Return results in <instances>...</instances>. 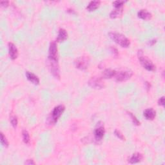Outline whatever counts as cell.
Returning a JSON list of instances; mask_svg holds the SVG:
<instances>
[{"mask_svg":"<svg viewBox=\"0 0 165 165\" xmlns=\"http://www.w3.org/2000/svg\"><path fill=\"white\" fill-rule=\"evenodd\" d=\"M138 58L143 68L148 71H154L156 70V66L154 65L153 62L149 60L146 56H143V53L141 50L138 51Z\"/></svg>","mask_w":165,"mask_h":165,"instance_id":"3957f363","label":"cell"},{"mask_svg":"<svg viewBox=\"0 0 165 165\" xmlns=\"http://www.w3.org/2000/svg\"><path fill=\"white\" fill-rule=\"evenodd\" d=\"M25 164H35V162L34 161V160L33 159H27L25 162Z\"/></svg>","mask_w":165,"mask_h":165,"instance_id":"f1b7e54d","label":"cell"},{"mask_svg":"<svg viewBox=\"0 0 165 165\" xmlns=\"http://www.w3.org/2000/svg\"><path fill=\"white\" fill-rule=\"evenodd\" d=\"M137 16L138 18H139L140 19L143 20H149L152 18V15L150 12H148V10L143 9L138 12Z\"/></svg>","mask_w":165,"mask_h":165,"instance_id":"5bb4252c","label":"cell"},{"mask_svg":"<svg viewBox=\"0 0 165 165\" xmlns=\"http://www.w3.org/2000/svg\"><path fill=\"white\" fill-rule=\"evenodd\" d=\"M126 112H127L128 114H129L130 115V118H131V119H132V121L133 122V123H134L136 126L140 125V121L137 119L136 117L134 114H133V113H132L131 112H129V111H127Z\"/></svg>","mask_w":165,"mask_h":165,"instance_id":"44dd1931","label":"cell"},{"mask_svg":"<svg viewBox=\"0 0 165 165\" xmlns=\"http://www.w3.org/2000/svg\"><path fill=\"white\" fill-rule=\"evenodd\" d=\"M117 72L112 69H105L102 74V77L104 79H110L115 77Z\"/></svg>","mask_w":165,"mask_h":165,"instance_id":"ac0fdd59","label":"cell"},{"mask_svg":"<svg viewBox=\"0 0 165 165\" xmlns=\"http://www.w3.org/2000/svg\"><path fill=\"white\" fill-rule=\"evenodd\" d=\"M110 38L112 40L117 44L120 45L121 47L127 48L130 45V41L126 37L121 33H110Z\"/></svg>","mask_w":165,"mask_h":165,"instance_id":"6da1fadb","label":"cell"},{"mask_svg":"<svg viewBox=\"0 0 165 165\" xmlns=\"http://www.w3.org/2000/svg\"><path fill=\"white\" fill-rule=\"evenodd\" d=\"M158 105L159 106H164V96H163V97H161V98H160L159 99Z\"/></svg>","mask_w":165,"mask_h":165,"instance_id":"484cf974","label":"cell"},{"mask_svg":"<svg viewBox=\"0 0 165 165\" xmlns=\"http://www.w3.org/2000/svg\"><path fill=\"white\" fill-rule=\"evenodd\" d=\"M1 143L3 146H4L5 148H7L9 146V142L7 139L6 137L5 136V135L3 134V133H1Z\"/></svg>","mask_w":165,"mask_h":165,"instance_id":"7402d4cb","label":"cell"},{"mask_svg":"<svg viewBox=\"0 0 165 165\" xmlns=\"http://www.w3.org/2000/svg\"><path fill=\"white\" fill-rule=\"evenodd\" d=\"M68 38V33L66 30L64 29H60L58 33L57 38H56L57 42H63Z\"/></svg>","mask_w":165,"mask_h":165,"instance_id":"9a60e30c","label":"cell"},{"mask_svg":"<svg viewBox=\"0 0 165 165\" xmlns=\"http://www.w3.org/2000/svg\"><path fill=\"white\" fill-rule=\"evenodd\" d=\"M114 134L115 135V136H117V137L119 138V139H121L122 141H125V136H123V134H122V133L119 130L115 129V131H114Z\"/></svg>","mask_w":165,"mask_h":165,"instance_id":"603a6c76","label":"cell"},{"mask_svg":"<svg viewBox=\"0 0 165 165\" xmlns=\"http://www.w3.org/2000/svg\"><path fill=\"white\" fill-rule=\"evenodd\" d=\"M123 7L121 8H115L114 10H113L110 14V17L112 19L118 18L121 17L122 14H123Z\"/></svg>","mask_w":165,"mask_h":165,"instance_id":"e0dca14e","label":"cell"},{"mask_svg":"<svg viewBox=\"0 0 165 165\" xmlns=\"http://www.w3.org/2000/svg\"><path fill=\"white\" fill-rule=\"evenodd\" d=\"M48 59L53 60H58L57 59V47L56 41H51L49 49V56Z\"/></svg>","mask_w":165,"mask_h":165,"instance_id":"ba28073f","label":"cell"},{"mask_svg":"<svg viewBox=\"0 0 165 165\" xmlns=\"http://www.w3.org/2000/svg\"><path fill=\"white\" fill-rule=\"evenodd\" d=\"M156 42H157L156 39H152L148 42V45L150 46H153L154 44L156 43Z\"/></svg>","mask_w":165,"mask_h":165,"instance_id":"4316f807","label":"cell"},{"mask_svg":"<svg viewBox=\"0 0 165 165\" xmlns=\"http://www.w3.org/2000/svg\"><path fill=\"white\" fill-rule=\"evenodd\" d=\"M110 50H111V52H112V54H114V56H118V50H117L116 48L112 46L110 48Z\"/></svg>","mask_w":165,"mask_h":165,"instance_id":"d4e9b609","label":"cell"},{"mask_svg":"<svg viewBox=\"0 0 165 165\" xmlns=\"http://www.w3.org/2000/svg\"><path fill=\"white\" fill-rule=\"evenodd\" d=\"M8 48H9V54L10 59L12 60H15V59H17V57L18 56V50L16 46H15L13 43L10 42L8 44Z\"/></svg>","mask_w":165,"mask_h":165,"instance_id":"30bf717a","label":"cell"},{"mask_svg":"<svg viewBox=\"0 0 165 165\" xmlns=\"http://www.w3.org/2000/svg\"><path fill=\"white\" fill-rule=\"evenodd\" d=\"M9 2H8V1H2L1 2L2 7H7L9 6Z\"/></svg>","mask_w":165,"mask_h":165,"instance_id":"83f0119b","label":"cell"},{"mask_svg":"<svg viewBox=\"0 0 165 165\" xmlns=\"http://www.w3.org/2000/svg\"><path fill=\"white\" fill-rule=\"evenodd\" d=\"M65 110V106L63 105L56 106L51 112V114L48 118V122L50 125H54Z\"/></svg>","mask_w":165,"mask_h":165,"instance_id":"7a4b0ae2","label":"cell"},{"mask_svg":"<svg viewBox=\"0 0 165 165\" xmlns=\"http://www.w3.org/2000/svg\"><path fill=\"white\" fill-rule=\"evenodd\" d=\"M133 75V72L130 70H125V71H120L117 72L115 78V81L118 82H123L127 81Z\"/></svg>","mask_w":165,"mask_h":165,"instance_id":"52a82bcc","label":"cell"},{"mask_svg":"<svg viewBox=\"0 0 165 165\" xmlns=\"http://www.w3.org/2000/svg\"><path fill=\"white\" fill-rule=\"evenodd\" d=\"M105 127L104 125L102 122H99L97 123L96 126L94 130V138L95 140L98 141H101L102 140L103 137L105 135Z\"/></svg>","mask_w":165,"mask_h":165,"instance_id":"5b68a950","label":"cell"},{"mask_svg":"<svg viewBox=\"0 0 165 165\" xmlns=\"http://www.w3.org/2000/svg\"><path fill=\"white\" fill-rule=\"evenodd\" d=\"M10 123H11V125L12 126L14 129H16V127L18 126V120L17 116L13 114H10Z\"/></svg>","mask_w":165,"mask_h":165,"instance_id":"ffe728a7","label":"cell"},{"mask_svg":"<svg viewBox=\"0 0 165 165\" xmlns=\"http://www.w3.org/2000/svg\"><path fill=\"white\" fill-rule=\"evenodd\" d=\"M74 63H75V66L77 68L81 70H84L88 67L89 58L87 56H81L77 58Z\"/></svg>","mask_w":165,"mask_h":165,"instance_id":"8992f818","label":"cell"},{"mask_svg":"<svg viewBox=\"0 0 165 165\" xmlns=\"http://www.w3.org/2000/svg\"><path fill=\"white\" fill-rule=\"evenodd\" d=\"M88 84L90 87L95 89H101L104 87V83L102 81L101 78L96 77H92L88 81Z\"/></svg>","mask_w":165,"mask_h":165,"instance_id":"9c48e42d","label":"cell"},{"mask_svg":"<svg viewBox=\"0 0 165 165\" xmlns=\"http://www.w3.org/2000/svg\"><path fill=\"white\" fill-rule=\"evenodd\" d=\"M48 66L52 75L56 79H60V70L58 60H53L48 59Z\"/></svg>","mask_w":165,"mask_h":165,"instance_id":"277c9868","label":"cell"},{"mask_svg":"<svg viewBox=\"0 0 165 165\" xmlns=\"http://www.w3.org/2000/svg\"><path fill=\"white\" fill-rule=\"evenodd\" d=\"M22 138L23 141L25 143L26 145H29L30 142V138L29 133L26 130H22Z\"/></svg>","mask_w":165,"mask_h":165,"instance_id":"d6986e66","label":"cell"},{"mask_svg":"<svg viewBox=\"0 0 165 165\" xmlns=\"http://www.w3.org/2000/svg\"><path fill=\"white\" fill-rule=\"evenodd\" d=\"M144 117L147 120H153L156 116V112L152 108L146 109L143 112Z\"/></svg>","mask_w":165,"mask_h":165,"instance_id":"7c38bea8","label":"cell"},{"mask_svg":"<svg viewBox=\"0 0 165 165\" xmlns=\"http://www.w3.org/2000/svg\"><path fill=\"white\" fill-rule=\"evenodd\" d=\"M101 4L100 1H92L90 2L87 6V10L89 12L95 11L98 9Z\"/></svg>","mask_w":165,"mask_h":165,"instance_id":"2e32d148","label":"cell"},{"mask_svg":"<svg viewBox=\"0 0 165 165\" xmlns=\"http://www.w3.org/2000/svg\"><path fill=\"white\" fill-rule=\"evenodd\" d=\"M145 87H146V90L148 91V90L150 89V87H151L150 83H149V82H145Z\"/></svg>","mask_w":165,"mask_h":165,"instance_id":"f546056e","label":"cell"},{"mask_svg":"<svg viewBox=\"0 0 165 165\" xmlns=\"http://www.w3.org/2000/svg\"><path fill=\"white\" fill-rule=\"evenodd\" d=\"M25 76H26V79H27L30 83H32L35 85H38L40 84V79L38 76L35 75L34 74L29 71H26L25 73Z\"/></svg>","mask_w":165,"mask_h":165,"instance_id":"8fae6325","label":"cell"},{"mask_svg":"<svg viewBox=\"0 0 165 165\" xmlns=\"http://www.w3.org/2000/svg\"><path fill=\"white\" fill-rule=\"evenodd\" d=\"M125 2L124 1H115L113 2V5L115 8H121L123 7Z\"/></svg>","mask_w":165,"mask_h":165,"instance_id":"cb8c5ba5","label":"cell"},{"mask_svg":"<svg viewBox=\"0 0 165 165\" xmlns=\"http://www.w3.org/2000/svg\"><path fill=\"white\" fill-rule=\"evenodd\" d=\"M143 159V154L140 153H135L130 157L129 160V163L130 164H136L140 163Z\"/></svg>","mask_w":165,"mask_h":165,"instance_id":"4fadbf2b","label":"cell"}]
</instances>
